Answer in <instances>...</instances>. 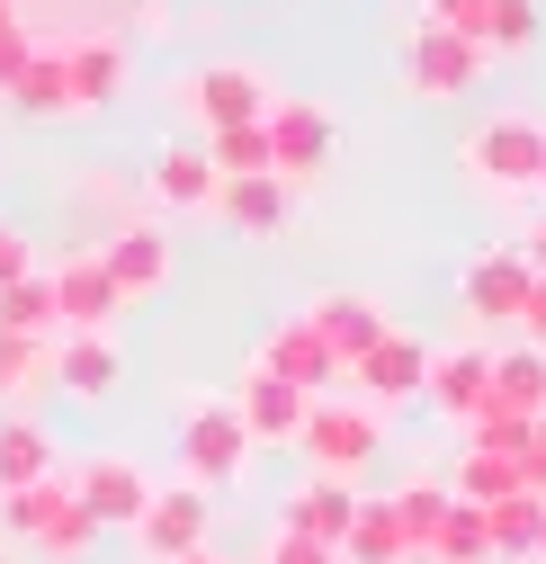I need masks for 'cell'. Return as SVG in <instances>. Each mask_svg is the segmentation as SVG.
<instances>
[{
	"mask_svg": "<svg viewBox=\"0 0 546 564\" xmlns=\"http://www.w3.org/2000/svg\"><path fill=\"white\" fill-rule=\"evenodd\" d=\"M457 171L484 188V197H528L537 188V171H546V126L528 117V108H502V117H484L457 144Z\"/></svg>",
	"mask_w": 546,
	"mask_h": 564,
	"instance_id": "6da1fadb",
	"label": "cell"
},
{
	"mask_svg": "<svg viewBox=\"0 0 546 564\" xmlns=\"http://www.w3.org/2000/svg\"><path fill=\"white\" fill-rule=\"evenodd\" d=\"M0 529L28 538L45 564H81V555L99 546L90 511L73 502V484H63V475H36V484H19V492H0Z\"/></svg>",
	"mask_w": 546,
	"mask_h": 564,
	"instance_id": "7a4b0ae2",
	"label": "cell"
},
{
	"mask_svg": "<svg viewBox=\"0 0 546 564\" xmlns=\"http://www.w3.org/2000/svg\"><path fill=\"white\" fill-rule=\"evenodd\" d=\"M260 134H269V180L279 188H314L331 171V153H340V117L323 99H269Z\"/></svg>",
	"mask_w": 546,
	"mask_h": 564,
	"instance_id": "3957f363",
	"label": "cell"
},
{
	"mask_svg": "<svg viewBox=\"0 0 546 564\" xmlns=\"http://www.w3.org/2000/svg\"><path fill=\"white\" fill-rule=\"evenodd\" d=\"M296 448H305V466L314 475H368L376 466V448H385V412H368V403H305V421H296Z\"/></svg>",
	"mask_w": 546,
	"mask_h": 564,
	"instance_id": "277c9868",
	"label": "cell"
},
{
	"mask_svg": "<svg viewBox=\"0 0 546 564\" xmlns=\"http://www.w3.org/2000/svg\"><path fill=\"white\" fill-rule=\"evenodd\" d=\"M171 99H179V117H197V134H207V126H260L279 90H269L260 63H197V73H179Z\"/></svg>",
	"mask_w": 546,
	"mask_h": 564,
	"instance_id": "5b68a950",
	"label": "cell"
},
{
	"mask_svg": "<svg viewBox=\"0 0 546 564\" xmlns=\"http://www.w3.org/2000/svg\"><path fill=\"white\" fill-rule=\"evenodd\" d=\"M242 475H251L242 412H233V403H197V412L179 421V484H197V492H225V484H242Z\"/></svg>",
	"mask_w": 546,
	"mask_h": 564,
	"instance_id": "8992f818",
	"label": "cell"
},
{
	"mask_svg": "<svg viewBox=\"0 0 546 564\" xmlns=\"http://www.w3.org/2000/svg\"><path fill=\"white\" fill-rule=\"evenodd\" d=\"M125 538H134V555H144V564L197 555V546H207V492H197V484H153L144 511L125 520Z\"/></svg>",
	"mask_w": 546,
	"mask_h": 564,
	"instance_id": "52a82bcc",
	"label": "cell"
},
{
	"mask_svg": "<svg viewBox=\"0 0 546 564\" xmlns=\"http://www.w3.org/2000/svg\"><path fill=\"white\" fill-rule=\"evenodd\" d=\"M422 28H448L484 54H528L537 45V0H422Z\"/></svg>",
	"mask_w": 546,
	"mask_h": 564,
	"instance_id": "ba28073f",
	"label": "cell"
},
{
	"mask_svg": "<svg viewBox=\"0 0 546 564\" xmlns=\"http://www.w3.org/2000/svg\"><path fill=\"white\" fill-rule=\"evenodd\" d=\"M484 45H466L448 28H413V45H403V90L413 99H466L474 82H484Z\"/></svg>",
	"mask_w": 546,
	"mask_h": 564,
	"instance_id": "9c48e42d",
	"label": "cell"
},
{
	"mask_svg": "<svg viewBox=\"0 0 546 564\" xmlns=\"http://www.w3.org/2000/svg\"><path fill=\"white\" fill-rule=\"evenodd\" d=\"M63 484H73V502L90 511V529H125L134 511H144V492H153L144 457H125V448H99V457H81Z\"/></svg>",
	"mask_w": 546,
	"mask_h": 564,
	"instance_id": "30bf717a",
	"label": "cell"
},
{
	"mask_svg": "<svg viewBox=\"0 0 546 564\" xmlns=\"http://www.w3.org/2000/svg\"><path fill=\"white\" fill-rule=\"evenodd\" d=\"M54 54H63V90H73V117H81V108H108V99H125V82H134V45H125L117 28L63 36Z\"/></svg>",
	"mask_w": 546,
	"mask_h": 564,
	"instance_id": "8fae6325",
	"label": "cell"
},
{
	"mask_svg": "<svg viewBox=\"0 0 546 564\" xmlns=\"http://www.w3.org/2000/svg\"><path fill=\"white\" fill-rule=\"evenodd\" d=\"M45 288H54V332H117V314H125V296L108 288L99 251L45 260Z\"/></svg>",
	"mask_w": 546,
	"mask_h": 564,
	"instance_id": "7c38bea8",
	"label": "cell"
},
{
	"mask_svg": "<svg viewBox=\"0 0 546 564\" xmlns=\"http://www.w3.org/2000/svg\"><path fill=\"white\" fill-rule=\"evenodd\" d=\"M99 269H108V288H117L125 305H144V296H162V288H171V234L134 216V225L99 234Z\"/></svg>",
	"mask_w": 546,
	"mask_h": 564,
	"instance_id": "4fadbf2b",
	"label": "cell"
},
{
	"mask_svg": "<svg viewBox=\"0 0 546 564\" xmlns=\"http://www.w3.org/2000/svg\"><path fill=\"white\" fill-rule=\"evenodd\" d=\"M422 359H430V349H422L413 332H394V323H385V332H376V340H368L340 377L359 386V403H368V412H376V403L394 412V403H413V394H422Z\"/></svg>",
	"mask_w": 546,
	"mask_h": 564,
	"instance_id": "5bb4252c",
	"label": "cell"
},
{
	"mask_svg": "<svg viewBox=\"0 0 546 564\" xmlns=\"http://www.w3.org/2000/svg\"><path fill=\"white\" fill-rule=\"evenodd\" d=\"M528 288H537L528 251H520V242H502V251H484V260H466V278H457V305H466L474 323H520Z\"/></svg>",
	"mask_w": 546,
	"mask_h": 564,
	"instance_id": "9a60e30c",
	"label": "cell"
},
{
	"mask_svg": "<svg viewBox=\"0 0 546 564\" xmlns=\"http://www.w3.org/2000/svg\"><path fill=\"white\" fill-rule=\"evenodd\" d=\"M117 386H125V349H117V332H54V394L108 403Z\"/></svg>",
	"mask_w": 546,
	"mask_h": 564,
	"instance_id": "2e32d148",
	"label": "cell"
},
{
	"mask_svg": "<svg viewBox=\"0 0 546 564\" xmlns=\"http://www.w3.org/2000/svg\"><path fill=\"white\" fill-rule=\"evenodd\" d=\"M484 394H493V349L466 340V349H430V359H422V394H413V403H430L448 431H457Z\"/></svg>",
	"mask_w": 546,
	"mask_h": 564,
	"instance_id": "e0dca14e",
	"label": "cell"
},
{
	"mask_svg": "<svg viewBox=\"0 0 546 564\" xmlns=\"http://www.w3.org/2000/svg\"><path fill=\"white\" fill-rule=\"evenodd\" d=\"M305 403H314V394L279 386L269 368H242V394H233V412H242V440H251V448H296V421H305Z\"/></svg>",
	"mask_w": 546,
	"mask_h": 564,
	"instance_id": "ac0fdd59",
	"label": "cell"
},
{
	"mask_svg": "<svg viewBox=\"0 0 546 564\" xmlns=\"http://www.w3.org/2000/svg\"><path fill=\"white\" fill-rule=\"evenodd\" d=\"M144 197L171 206V216H207V206H216V162H207V144H162V153L144 162Z\"/></svg>",
	"mask_w": 546,
	"mask_h": 564,
	"instance_id": "d6986e66",
	"label": "cell"
},
{
	"mask_svg": "<svg viewBox=\"0 0 546 564\" xmlns=\"http://www.w3.org/2000/svg\"><path fill=\"white\" fill-rule=\"evenodd\" d=\"M251 368H269V377H279V386H296V394H323V386L340 377V359H331V349L314 340V323H305V314H287L279 332H269Z\"/></svg>",
	"mask_w": 546,
	"mask_h": 564,
	"instance_id": "ffe728a7",
	"label": "cell"
},
{
	"mask_svg": "<svg viewBox=\"0 0 546 564\" xmlns=\"http://www.w3.org/2000/svg\"><path fill=\"white\" fill-rule=\"evenodd\" d=\"M350 511H359V484H340V475H305V484L287 492L279 529H287V538H314V546L340 555V529H350Z\"/></svg>",
	"mask_w": 546,
	"mask_h": 564,
	"instance_id": "44dd1931",
	"label": "cell"
},
{
	"mask_svg": "<svg viewBox=\"0 0 546 564\" xmlns=\"http://www.w3.org/2000/svg\"><path fill=\"white\" fill-rule=\"evenodd\" d=\"M305 323H314V340L331 349V359L350 368L359 349L385 332V305H376V296H359V288H331V296H314V305H305Z\"/></svg>",
	"mask_w": 546,
	"mask_h": 564,
	"instance_id": "7402d4cb",
	"label": "cell"
},
{
	"mask_svg": "<svg viewBox=\"0 0 546 564\" xmlns=\"http://www.w3.org/2000/svg\"><path fill=\"white\" fill-rule=\"evenodd\" d=\"M0 99H10L28 126H73V90H63V54H54V45H28V63L10 73Z\"/></svg>",
	"mask_w": 546,
	"mask_h": 564,
	"instance_id": "603a6c76",
	"label": "cell"
},
{
	"mask_svg": "<svg viewBox=\"0 0 546 564\" xmlns=\"http://www.w3.org/2000/svg\"><path fill=\"white\" fill-rule=\"evenodd\" d=\"M216 216H225L233 234L269 242V234H287V216H296V188H279V180H216Z\"/></svg>",
	"mask_w": 546,
	"mask_h": 564,
	"instance_id": "cb8c5ba5",
	"label": "cell"
},
{
	"mask_svg": "<svg viewBox=\"0 0 546 564\" xmlns=\"http://www.w3.org/2000/svg\"><path fill=\"white\" fill-rule=\"evenodd\" d=\"M340 564H413V538H403L394 502H376V492H359L350 529H340Z\"/></svg>",
	"mask_w": 546,
	"mask_h": 564,
	"instance_id": "d4e9b609",
	"label": "cell"
},
{
	"mask_svg": "<svg viewBox=\"0 0 546 564\" xmlns=\"http://www.w3.org/2000/svg\"><path fill=\"white\" fill-rule=\"evenodd\" d=\"M36 475H63L54 431H45L36 412H0V492H19V484H36Z\"/></svg>",
	"mask_w": 546,
	"mask_h": 564,
	"instance_id": "484cf974",
	"label": "cell"
},
{
	"mask_svg": "<svg viewBox=\"0 0 546 564\" xmlns=\"http://www.w3.org/2000/svg\"><path fill=\"white\" fill-rule=\"evenodd\" d=\"M537 529H546V492H502V502H484V538H493V564L511 555H537Z\"/></svg>",
	"mask_w": 546,
	"mask_h": 564,
	"instance_id": "4316f807",
	"label": "cell"
},
{
	"mask_svg": "<svg viewBox=\"0 0 546 564\" xmlns=\"http://www.w3.org/2000/svg\"><path fill=\"white\" fill-rule=\"evenodd\" d=\"M54 394V340H19V332H0V403H36Z\"/></svg>",
	"mask_w": 546,
	"mask_h": 564,
	"instance_id": "83f0119b",
	"label": "cell"
},
{
	"mask_svg": "<svg viewBox=\"0 0 546 564\" xmlns=\"http://www.w3.org/2000/svg\"><path fill=\"white\" fill-rule=\"evenodd\" d=\"M0 332H19V340H54V288H45V260L28 278H10L0 288Z\"/></svg>",
	"mask_w": 546,
	"mask_h": 564,
	"instance_id": "f1b7e54d",
	"label": "cell"
},
{
	"mask_svg": "<svg viewBox=\"0 0 546 564\" xmlns=\"http://www.w3.org/2000/svg\"><path fill=\"white\" fill-rule=\"evenodd\" d=\"M197 144H207L216 180H269V134L260 126H207Z\"/></svg>",
	"mask_w": 546,
	"mask_h": 564,
	"instance_id": "f546056e",
	"label": "cell"
},
{
	"mask_svg": "<svg viewBox=\"0 0 546 564\" xmlns=\"http://www.w3.org/2000/svg\"><path fill=\"white\" fill-rule=\"evenodd\" d=\"M430 564H493V538H484V511H466L457 492H448V520L430 529V546H422Z\"/></svg>",
	"mask_w": 546,
	"mask_h": 564,
	"instance_id": "4dcf8cb0",
	"label": "cell"
},
{
	"mask_svg": "<svg viewBox=\"0 0 546 564\" xmlns=\"http://www.w3.org/2000/svg\"><path fill=\"white\" fill-rule=\"evenodd\" d=\"M493 403H520V412H546V349H493Z\"/></svg>",
	"mask_w": 546,
	"mask_h": 564,
	"instance_id": "1f68e13d",
	"label": "cell"
},
{
	"mask_svg": "<svg viewBox=\"0 0 546 564\" xmlns=\"http://www.w3.org/2000/svg\"><path fill=\"white\" fill-rule=\"evenodd\" d=\"M502 492H520V466H511V457H493V448H466V457H457V502H466V511L502 502Z\"/></svg>",
	"mask_w": 546,
	"mask_h": 564,
	"instance_id": "d6a6232c",
	"label": "cell"
},
{
	"mask_svg": "<svg viewBox=\"0 0 546 564\" xmlns=\"http://www.w3.org/2000/svg\"><path fill=\"white\" fill-rule=\"evenodd\" d=\"M394 502V520H403V538H413V555L430 546V529L448 520V484H403V492H385Z\"/></svg>",
	"mask_w": 546,
	"mask_h": 564,
	"instance_id": "836d02e7",
	"label": "cell"
},
{
	"mask_svg": "<svg viewBox=\"0 0 546 564\" xmlns=\"http://www.w3.org/2000/svg\"><path fill=\"white\" fill-rule=\"evenodd\" d=\"M511 466H520V484H528V492H546V412H537L528 431H520V448H511Z\"/></svg>",
	"mask_w": 546,
	"mask_h": 564,
	"instance_id": "e575fe53",
	"label": "cell"
},
{
	"mask_svg": "<svg viewBox=\"0 0 546 564\" xmlns=\"http://www.w3.org/2000/svg\"><path fill=\"white\" fill-rule=\"evenodd\" d=\"M260 564H340V555H331V546H314V538H287V529H279V538L260 546Z\"/></svg>",
	"mask_w": 546,
	"mask_h": 564,
	"instance_id": "d590c367",
	"label": "cell"
},
{
	"mask_svg": "<svg viewBox=\"0 0 546 564\" xmlns=\"http://www.w3.org/2000/svg\"><path fill=\"white\" fill-rule=\"evenodd\" d=\"M28 269H36L28 234H19V225H0V288H10V278H28Z\"/></svg>",
	"mask_w": 546,
	"mask_h": 564,
	"instance_id": "8d00e7d4",
	"label": "cell"
},
{
	"mask_svg": "<svg viewBox=\"0 0 546 564\" xmlns=\"http://www.w3.org/2000/svg\"><path fill=\"white\" fill-rule=\"evenodd\" d=\"M520 332H528V349H546V278L528 288V305H520Z\"/></svg>",
	"mask_w": 546,
	"mask_h": 564,
	"instance_id": "74e56055",
	"label": "cell"
},
{
	"mask_svg": "<svg viewBox=\"0 0 546 564\" xmlns=\"http://www.w3.org/2000/svg\"><path fill=\"white\" fill-rule=\"evenodd\" d=\"M520 251H528V269H537V278H546V216H537V225H528V242H520Z\"/></svg>",
	"mask_w": 546,
	"mask_h": 564,
	"instance_id": "f35d334b",
	"label": "cell"
},
{
	"mask_svg": "<svg viewBox=\"0 0 546 564\" xmlns=\"http://www.w3.org/2000/svg\"><path fill=\"white\" fill-rule=\"evenodd\" d=\"M10 36H28V10H19V0H0V45H10Z\"/></svg>",
	"mask_w": 546,
	"mask_h": 564,
	"instance_id": "ab89813d",
	"label": "cell"
},
{
	"mask_svg": "<svg viewBox=\"0 0 546 564\" xmlns=\"http://www.w3.org/2000/svg\"><path fill=\"white\" fill-rule=\"evenodd\" d=\"M179 564H233V555H216V546H197V555H179Z\"/></svg>",
	"mask_w": 546,
	"mask_h": 564,
	"instance_id": "60d3db41",
	"label": "cell"
},
{
	"mask_svg": "<svg viewBox=\"0 0 546 564\" xmlns=\"http://www.w3.org/2000/svg\"><path fill=\"white\" fill-rule=\"evenodd\" d=\"M537 564H546V529H537Z\"/></svg>",
	"mask_w": 546,
	"mask_h": 564,
	"instance_id": "b9f144b4",
	"label": "cell"
},
{
	"mask_svg": "<svg viewBox=\"0 0 546 564\" xmlns=\"http://www.w3.org/2000/svg\"><path fill=\"white\" fill-rule=\"evenodd\" d=\"M537 197H546V171H537Z\"/></svg>",
	"mask_w": 546,
	"mask_h": 564,
	"instance_id": "7bdbcfd3",
	"label": "cell"
}]
</instances>
